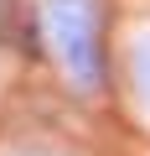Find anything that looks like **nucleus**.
<instances>
[{"mask_svg":"<svg viewBox=\"0 0 150 156\" xmlns=\"http://www.w3.org/2000/svg\"><path fill=\"white\" fill-rule=\"evenodd\" d=\"M42 31L62 73L93 94L104 83V5L98 0H42Z\"/></svg>","mask_w":150,"mask_h":156,"instance_id":"f257e3e1","label":"nucleus"},{"mask_svg":"<svg viewBox=\"0 0 150 156\" xmlns=\"http://www.w3.org/2000/svg\"><path fill=\"white\" fill-rule=\"evenodd\" d=\"M11 156H62V151H11Z\"/></svg>","mask_w":150,"mask_h":156,"instance_id":"7ed1b4c3","label":"nucleus"},{"mask_svg":"<svg viewBox=\"0 0 150 156\" xmlns=\"http://www.w3.org/2000/svg\"><path fill=\"white\" fill-rule=\"evenodd\" d=\"M129 68H135V89H140V99H145V109H150V31L135 37V47H129Z\"/></svg>","mask_w":150,"mask_h":156,"instance_id":"f03ea898","label":"nucleus"}]
</instances>
